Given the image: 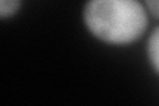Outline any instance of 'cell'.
<instances>
[{"label": "cell", "mask_w": 159, "mask_h": 106, "mask_svg": "<svg viewBox=\"0 0 159 106\" xmlns=\"http://www.w3.org/2000/svg\"><path fill=\"white\" fill-rule=\"evenodd\" d=\"M82 21L99 41L125 47L145 35L148 15L141 0H86Z\"/></svg>", "instance_id": "cell-1"}, {"label": "cell", "mask_w": 159, "mask_h": 106, "mask_svg": "<svg viewBox=\"0 0 159 106\" xmlns=\"http://www.w3.org/2000/svg\"><path fill=\"white\" fill-rule=\"evenodd\" d=\"M147 60L152 70L159 76V25H157L150 33L146 45Z\"/></svg>", "instance_id": "cell-2"}, {"label": "cell", "mask_w": 159, "mask_h": 106, "mask_svg": "<svg viewBox=\"0 0 159 106\" xmlns=\"http://www.w3.org/2000/svg\"><path fill=\"white\" fill-rule=\"evenodd\" d=\"M23 0H0V17L8 19L15 16L20 7H21Z\"/></svg>", "instance_id": "cell-3"}, {"label": "cell", "mask_w": 159, "mask_h": 106, "mask_svg": "<svg viewBox=\"0 0 159 106\" xmlns=\"http://www.w3.org/2000/svg\"><path fill=\"white\" fill-rule=\"evenodd\" d=\"M143 4L154 17L159 19V0H143Z\"/></svg>", "instance_id": "cell-4"}]
</instances>
